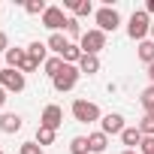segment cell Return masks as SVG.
Masks as SVG:
<instances>
[{
	"mask_svg": "<svg viewBox=\"0 0 154 154\" xmlns=\"http://www.w3.org/2000/svg\"><path fill=\"white\" fill-rule=\"evenodd\" d=\"M148 33H151V18H148L145 9H136V12L130 15V21H127V36L136 39V42H145Z\"/></svg>",
	"mask_w": 154,
	"mask_h": 154,
	"instance_id": "1",
	"label": "cell"
},
{
	"mask_svg": "<svg viewBox=\"0 0 154 154\" xmlns=\"http://www.w3.org/2000/svg\"><path fill=\"white\" fill-rule=\"evenodd\" d=\"M72 118L79 121V124H94V121L103 118V112H100V106L91 103V100H72Z\"/></svg>",
	"mask_w": 154,
	"mask_h": 154,
	"instance_id": "2",
	"label": "cell"
},
{
	"mask_svg": "<svg viewBox=\"0 0 154 154\" xmlns=\"http://www.w3.org/2000/svg\"><path fill=\"white\" fill-rule=\"evenodd\" d=\"M24 85H27V79H24L21 69H12V66L0 69V88L6 94H18V91H24Z\"/></svg>",
	"mask_w": 154,
	"mask_h": 154,
	"instance_id": "3",
	"label": "cell"
},
{
	"mask_svg": "<svg viewBox=\"0 0 154 154\" xmlns=\"http://www.w3.org/2000/svg\"><path fill=\"white\" fill-rule=\"evenodd\" d=\"M79 75H82V72H79L75 63H63V69L51 79V85H54V91H60V94H63V91H72L75 82H79Z\"/></svg>",
	"mask_w": 154,
	"mask_h": 154,
	"instance_id": "4",
	"label": "cell"
},
{
	"mask_svg": "<svg viewBox=\"0 0 154 154\" xmlns=\"http://www.w3.org/2000/svg\"><path fill=\"white\" fill-rule=\"evenodd\" d=\"M94 18H97V30H103V33H115L118 27H121V15H118V9L115 6H100L97 12H94Z\"/></svg>",
	"mask_w": 154,
	"mask_h": 154,
	"instance_id": "5",
	"label": "cell"
},
{
	"mask_svg": "<svg viewBox=\"0 0 154 154\" xmlns=\"http://www.w3.org/2000/svg\"><path fill=\"white\" fill-rule=\"evenodd\" d=\"M79 48H82V54H100L103 48H106V33L103 30H85L82 33V39H79Z\"/></svg>",
	"mask_w": 154,
	"mask_h": 154,
	"instance_id": "6",
	"label": "cell"
},
{
	"mask_svg": "<svg viewBox=\"0 0 154 154\" xmlns=\"http://www.w3.org/2000/svg\"><path fill=\"white\" fill-rule=\"evenodd\" d=\"M42 24H45L51 33H60V30L66 27V15H63V9H60V6H48L45 15H42Z\"/></svg>",
	"mask_w": 154,
	"mask_h": 154,
	"instance_id": "7",
	"label": "cell"
},
{
	"mask_svg": "<svg viewBox=\"0 0 154 154\" xmlns=\"http://www.w3.org/2000/svg\"><path fill=\"white\" fill-rule=\"evenodd\" d=\"M124 115H118V112H109V115H103L100 118V130L106 133V136H121L124 133Z\"/></svg>",
	"mask_w": 154,
	"mask_h": 154,
	"instance_id": "8",
	"label": "cell"
},
{
	"mask_svg": "<svg viewBox=\"0 0 154 154\" xmlns=\"http://www.w3.org/2000/svg\"><path fill=\"white\" fill-rule=\"evenodd\" d=\"M63 124V109L60 106H54V103H48L45 109H42V118H39V127H48V130H57Z\"/></svg>",
	"mask_w": 154,
	"mask_h": 154,
	"instance_id": "9",
	"label": "cell"
},
{
	"mask_svg": "<svg viewBox=\"0 0 154 154\" xmlns=\"http://www.w3.org/2000/svg\"><path fill=\"white\" fill-rule=\"evenodd\" d=\"M21 124H24V118L18 112H3V115H0V130H3V133H18Z\"/></svg>",
	"mask_w": 154,
	"mask_h": 154,
	"instance_id": "10",
	"label": "cell"
},
{
	"mask_svg": "<svg viewBox=\"0 0 154 154\" xmlns=\"http://www.w3.org/2000/svg\"><path fill=\"white\" fill-rule=\"evenodd\" d=\"M142 139H145V136H142L139 127H124V133H121V142H124L130 151H136V148L142 145Z\"/></svg>",
	"mask_w": 154,
	"mask_h": 154,
	"instance_id": "11",
	"label": "cell"
},
{
	"mask_svg": "<svg viewBox=\"0 0 154 154\" xmlns=\"http://www.w3.org/2000/svg\"><path fill=\"white\" fill-rule=\"evenodd\" d=\"M63 6H66L75 18H79V15H91V12H94V3H91V0H63Z\"/></svg>",
	"mask_w": 154,
	"mask_h": 154,
	"instance_id": "12",
	"label": "cell"
},
{
	"mask_svg": "<svg viewBox=\"0 0 154 154\" xmlns=\"http://www.w3.org/2000/svg\"><path fill=\"white\" fill-rule=\"evenodd\" d=\"M88 148H91V154H103V151L109 148V136H106L103 130L91 133V136H88Z\"/></svg>",
	"mask_w": 154,
	"mask_h": 154,
	"instance_id": "13",
	"label": "cell"
},
{
	"mask_svg": "<svg viewBox=\"0 0 154 154\" xmlns=\"http://www.w3.org/2000/svg\"><path fill=\"white\" fill-rule=\"evenodd\" d=\"M79 72H82V75H94V72H100V57H97V54H82V60H79Z\"/></svg>",
	"mask_w": 154,
	"mask_h": 154,
	"instance_id": "14",
	"label": "cell"
},
{
	"mask_svg": "<svg viewBox=\"0 0 154 154\" xmlns=\"http://www.w3.org/2000/svg\"><path fill=\"white\" fill-rule=\"evenodd\" d=\"M27 54H30L36 63H45V60H48V45H45V42H39V39H33V42L27 45Z\"/></svg>",
	"mask_w": 154,
	"mask_h": 154,
	"instance_id": "15",
	"label": "cell"
},
{
	"mask_svg": "<svg viewBox=\"0 0 154 154\" xmlns=\"http://www.w3.org/2000/svg\"><path fill=\"white\" fill-rule=\"evenodd\" d=\"M24 60H27V48H9V51H6V66L21 69Z\"/></svg>",
	"mask_w": 154,
	"mask_h": 154,
	"instance_id": "16",
	"label": "cell"
},
{
	"mask_svg": "<svg viewBox=\"0 0 154 154\" xmlns=\"http://www.w3.org/2000/svg\"><path fill=\"white\" fill-rule=\"evenodd\" d=\"M45 45H48V51H54V54H57V57H60V54H63V48H66V45H69V39H66V36H63V33H51V36H48V42H45Z\"/></svg>",
	"mask_w": 154,
	"mask_h": 154,
	"instance_id": "17",
	"label": "cell"
},
{
	"mask_svg": "<svg viewBox=\"0 0 154 154\" xmlns=\"http://www.w3.org/2000/svg\"><path fill=\"white\" fill-rule=\"evenodd\" d=\"M63 63H75V66H79V60H82V48H79V42H69L66 48H63Z\"/></svg>",
	"mask_w": 154,
	"mask_h": 154,
	"instance_id": "18",
	"label": "cell"
},
{
	"mask_svg": "<svg viewBox=\"0 0 154 154\" xmlns=\"http://www.w3.org/2000/svg\"><path fill=\"white\" fill-rule=\"evenodd\" d=\"M136 54H139V60H142V63H154V42H151V39H145V42H139V48H136Z\"/></svg>",
	"mask_w": 154,
	"mask_h": 154,
	"instance_id": "19",
	"label": "cell"
},
{
	"mask_svg": "<svg viewBox=\"0 0 154 154\" xmlns=\"http://www.w3.org/2000/svg\"><path fill=\"white\" fill-rule=\"evenodd\" d=\"M69 154H91L88 136H72V139H69Z\"/></svg>",
	"mask_w": 154,
	"mask_h": 154,
	"instance_id": "20",
	"label": "cell"
},
{
	"mask_svg": "<svg viewBox=\"0 0 154 154\" xmlns=\"http://www.w3.org/2000/svg\"><path fill=\"white\" fill-rule=\"evenodd\" d=\"M63 30H66V36H69V39H82V33H85V30L79 27V18H75V15H69V18H66V27H63Z\"/></svg>",
	"mask_w": 154,
	"mask_h": 154,
	"instance_id": "21",
	"label": "cell"
},
{
	"mask_svg": "<svg viewBox=\"0 0 154 154\" xmlns=\"http://www.w3.org/2000/svg\"><path fill=\"white\" fill-rule=\"evenodd\" d=\"M42 66H45V75H51V79H54V75L63 69V57H57V54H54V57H48Z\"/></svg>",
	"mask_w": 154,
	"mask_h": 154,
	"instance_id": "22",
	"label": "cell"
},
{
	"mask_svg": "<svg viewBox=\"0 0 154 154\" xmlns=\"http://www.w3.org/2000/svg\"><path fill=\"white\" fill-rule=\"evenodd\" d=\"M54 133H57V130H48V127H39V130H36V139H33V142H36L39 148H42V145H51V142H54Z\"/></svg>",
	"mask_w": 154,
	"mask_h": 154,
	"instance_id": "23",
	"label": "cell"
},
{
	"mask_svg": "<svg viewBox=\"0 0 154 154\" xmlns=\"http://www.w3.org/2000/svg\"><path fill=\"white\" fill-rule=\"evenodd\" d=\"M139 103H142V109L151 115L154 112V85H148L145 91H142V97H139Z\"/></svg>",
	"mask_w": 154,
	"mask_h": 154,
	"instance_id": "24",
	"label": "cell"
},
{
	"mask_svg": "<svg viewBox=\"0 0 154 154\" xmlns=\"http://www.w3.org/2000/svg\"><path fill=\"white\" fill-rule=\"evenodd\" d=\"M24 9L30 12V15H45V0H27V3H24Z\"/></svg>",
	"mask_w": 154,
	"mask_h": 154,
	"instance_id": "25",
	"label": "cell"
},
{
	"mask_svg": "<svg viewBox=\"0 0 154 154\" xmlns=\"http://www.w3.org/2000/svg\"><path fill=\"white\" fill-rule=\"evenodd\" d=\"M139 130H142V136H154V112L139 121Z\"/></svg>",
	"mask_w": 154,
	"mask_h": 154,
	"instance_id": "26",
	"label": "cell"
},
{
	"mask_svg": "<svg viewBox=\"0 0 154 154\" xmlns=\"http://www.w3.org/2000/svg\"><path fill=\"white\" fill-rule=\"evenodd\" d=\"M18 154H45V151H42L36 142H24V145L18 148Z\"/></svg>",
	"mask_w": 154,
	"mask_h": 154,
	"instance_id": "27",
	"label": "cell"
},
{
	"mask_svg": "<svg viewBox=\"0 0 154 154\" xmlns=\"http://www.w3.org/2000/svg\"><path fill=\"white\" fill-rule=\"evenodd\" d=\"M139 151H142V154H154V136H145L142 145H139Z\"/></svg>",
	"mask_w": 154,
	"mask_h": 154,
	"instance_id": "28",
	"label": "cell"
},
{
	"mask_svg": "<svg viewBox=\"0 0 154 154\" xmlns=\"http://www.w3.org/2000/svg\"><path fill=\"white\" fill-rule=\"evenodd\" d=\"M36 66H39V63H36V60H33V57H30V54H27V60H24V63H21V72H24V75H27V72H33V69H36Z\"/></svg>",
	"mask_w": 154,
	"mask_h": 154,
	"instance_id": "29",
	"label": "cell"
},
{
	"mask_svg": "<svg viewBox=\"0 0 154 154\" xmlns=\"http://www.w3.org/2000/svg\"><path fill=\"white\" fill-rule=\"evenodd\" d=\"M9 48H12V45H9V36H6L3 30H0V51H3V54H6Z\"/></svg>",
	"mask_w": 154,
	"mask_h": 154,
	"instance_id": "30",
	"label": "cell"
},
{
	"mask_svg": "<svg viewBox=\"0 0 154 154\" xmlns=\"http://www.w3.org/2000/svg\"><path fill=\"white\" fill-rule=\"evenodd\" d=\"M145 12H148V15H154V0H148V3H145Z\"/></svg>",
	"mask_w": 154,
	"mask_h": 154,
	"instance_id": "31",
	"label": "cell"
},
{
	"mask_svg": "<svg viewBox=\"0 0 154 154\" xmlns=\"http://www.w3.org/2000/svg\"><path fill=\"white\" fill-rule=\"evenodd\" d=\"M148 79H151V85H154V63H148Z\"/></svg>",
	"mask_w": 154,
	"mask_h": 154,
	"instance_id": "32",
	"label": "cell"
},
{
	"mask_svg": "<svg viewBox=\"0 0 154 154\" xmlns=\"http://www.w3.org/2000/svg\"><path fill=\"white\" fill-rule=\"evenodd\" d=\"M3 103H6V91L0 88V109H3Z\"/></svg>",
	"mask_w": 154,
	"mask_h": 154,
	"instance_id": "33",
	"label": "cell"
},
{
	"mask_svg": "<svg viewBox=\"0 0 154 154\" xmlns=\"http://www.w3.org/2000/svg\"><path fill=\"white\" fill-rule=\"evenodd\" d=\"M121 154H139V151H130V148H124V151H121Z\"/></svg>",
	"mask_w": 154,
	"mask_h": 154,
	"instance_id": "34",
	"label": "cell"
},
{
	"mask_svg": "<svg viewBox=\"0 0 154 154\" xmlns=\"http://www.w3.org/2000/svg\"><path fill=\"white\" fill-rule=\"evenodd\" d=\"M151 42H154V21H151Z\"/></svg>",
	"mask_w": 154,
	"mask_h": 154,
	"instance_id": "35",
	"label": "cell"
},
{
	"mask_svg": "<svg viewBox=\"0 0 154 154\" xmlns=\"http://www.w3.org/2000/svg\"><path fill=\"white\" fill-rule=\"evenodd\" d=\"M0 154H3V151H0Z\"/></svg>",
	"mask_w": 154,
	"mask_h": 154,
	"instance_id": "36",
	"label": "cell"
}]
</instances>
